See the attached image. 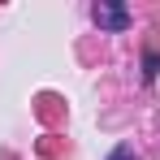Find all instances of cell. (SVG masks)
Instances as JSON below:
<instances>
[{"label":"cell","instance_id":"6da1fadb","mask_svg":"<svg viewBox=\"0 0 160 160\" xmlns=\"http://www.w3.org/2000/svg\"><path fill=\"white\" fill-rule=\"evenodd\" d=\"M91 18H95L100 30H112V35L130 26V9H126V4H112V0H100V4L91 9Z\"/></svg>","mask_w":160,"mask_h":160},{"label":"cell","instance_id":"7a4b0ae2","mask_svg":"<svg viewBox=\"0 0 160 160\" xmlns=\"http://www.w3.org/2000/svg\"><path fill=\"white\" fill-rule=\"evenodd\" d=\"M108 160H134V147H130V143H121V147H112V156H108Z\"/></svg>","mask_w":160,"mask_h":160},{"label":"cell","instance_id":"3957f363","mask_svg":"<svg viewBox=\"0 0 160 160\" xmlns=\"http://www.w3.org/2000/svg\"><path fill=\"white\" fill-rule=\"evenodd\" d=\"M156 65H160V61H156V52H147V69H143V78H147V82L156 78Z\"/></svg>","mask_w":160,"mask_h":160}]
</instances>
